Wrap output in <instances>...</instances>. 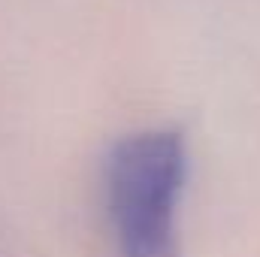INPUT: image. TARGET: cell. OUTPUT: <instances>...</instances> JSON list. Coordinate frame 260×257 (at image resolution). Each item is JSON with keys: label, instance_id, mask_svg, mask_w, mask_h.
Listing matches in <instances>:
<instances>
[{"label": "cell", "instance_id": "cell-1", "mask_svg": "<svg viewBox=\"0 0 260 257\" xmlns=\"http://www.w3.org/2000/svg\"><path fill=\"white\" fill-rule=\"evenodd\" d=\"M188 148L179 130L124 136L106 160V203L121 257H179Z\"/></svg>", "mask_w": 260, "mask_h": 257}]
</instances>
